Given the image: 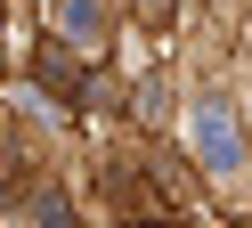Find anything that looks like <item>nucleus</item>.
<instances>
[{
	"instance_id": "1",
	"label": "nucleus",
	"mask_w": 252,
	"mask_h": 228,
	"mask_svg": "<svg viewBox=\"0 0 252 228\" xmlns=\"http://www.w3.org/2000/svg\"><path fill=\"white\" fill-rule=\"evenodd\" d=\"M195 155H203V171H220V179L244 171V139H236V114L220 106V98L195 106Z\"/></svg>"
},
{
	"instance_id": "2",
	"label": "nucleus",
	"mask_w": 252,
	"mask_h": 228,
	"mask_svg": "<svg viewBox=\"0 0 252 228\" xmlns=\"http://www.w3.org/2000/svg\"><path fill=\"white\" fill-rule=\"evenodd\" d=\"M49 25L73 41H98V0H49Z\"/></svg>"
}]
</instances>
